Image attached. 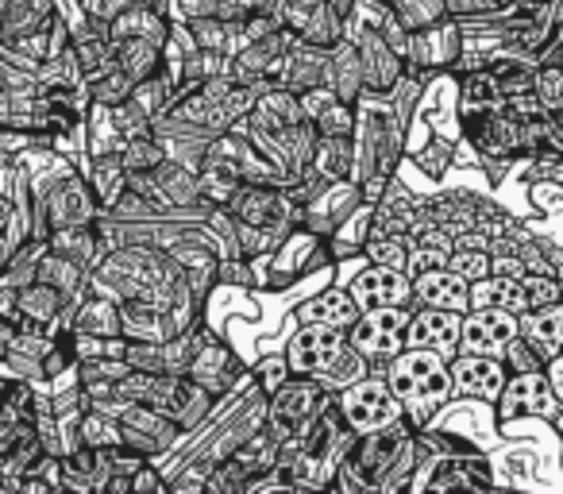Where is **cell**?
<instances>
[{
	"instance_id": "8",
	"label": "cell",
	"mask_w": 563,
	"mask_h": 494,
	"mask_svg": "<svg viewBox=\"0 0 563 494\" xmlns=\"http://www.w3.org/2000/svg\"><path fill=\"white\" fill-rule=\"evenodd\" d=\"M417 294H421L424 301H432V306H440V309H463V306H467V283H463L460 275H444V271L421 275Z\"/></svg>"
},
{
	"instance_id": "10",
	"label": "cell",
	"mask_w": 563,
	"mask_h": 494,
	"mask_svg": "<svg viewBox=\"0 0 563 494\" xmlns=\"http://www.w3.org/2000/svg\"><path fill=\"white\" fill-rule=\"evenodd\" d=\"M313 406H317V391H309V386H294V391H286L278 402H274V425H278V432L298 429V425L313 414Z\"/></svg>"
},
{
	"instance_id": "14",
	"label": "cell",
	"mask_w": 563,
	"mask_h": 494,
	"mask_svg": "<svg viewBox=\"0 0 563 494\" xmlns=\"http://www.w3.org/2000/svg\"><path fill=\"white\" fill-rule=\"evenodd\" d=\"M552 383H555V394L563 398V360H555V367H552Z\"/></svg>"
},
{
	"instance_id": "6",
	"label": "cell",
	"mask_w": 563,
	"mask_h": 494,
	"mask_svg": "<svg viewBox=\"0 0 563 494\" xmlns=\"http://www.w3.org/2000/svg\"><path fill=\"white\" fill-rule=\"evenodd\" d=\"M355 301L360 306H398V301L409 298V283L398 275V271H363L355 278Z\"/></svg>"
},
{
	"instance_id": "2",
	"label": "cell",
	"mask_w": 563,
	"mask_h": 494,
	"mask_svg": "<svg viewBox=\"0 0 563 494\" xmlns=\"http://www.w3.org/2000/svg\"><path fill=\"white\" fill-rule=\"evenodd\" d=\"M344 340L332 332V325H317V329L301 332L290 348V363L306 375H317V371H336V363L344 360Z\"/></svg>"
},
{
	"instance_id": "12",
	"label": "cell",
	"mask_w": 563,
	"mask_h": 494,
	"mask_svg": "<svg viewBox=\"0 0 563 494\" xmlns=\"http://www.w3.org/2000/svg\"><path fill=\"white\" fill-rule=\"evenodd\" d=\"M355 306H360V301L344 298V294H329V298L309 301L306 321H313V325H352L355 321Z\"/></svg>"
},
{
	"instance_id": "4",
	"label": "cell",
	"mask_w": 563,
	"mask_h": 494,
	"mask_svg": "<svg viewBox=\"0 0 563 494\" xmlns=\"http://www.w3.org/2000/svg\"><path fill=\"white\" fill-rule=\"evenodd\" d=\"M401 332H406V309H375L355 329V344L371 355H390L401 348Z\"/></svg>"
},
{
	"instance_id": "5",
	"label": "cell",
	"mask_w": 563,
	"mask_h": 494,
	"mask_svg": "<svg viewBox=\"0 0 563 494\" xmlns=\"http://www.w3.org/2000/svg\"><path fill=\"white\" fill-rule=\"evenodd\" d=\"M344 414L355 429H378V425L398 417V402H390V394H386L383 386L363 383L344 398Z\"/></svg>"
},
{
	"instance_id": "1",
	"label": "cell",
	"mask_w": 563,
	"mask_h": 494,
	"mask_svg": "<svg viewBox=\"0 0 563 494\" xmlns=\"http://www.w3.org/2000/svg\"><path fill=\"white\" fill-rule=\"evenodd\" d=\"M390 383L398 391V398L413 402V406H432V402H440L448 394V371L440 367L437 355L413 352L394 363Z\"/></svg>"
},
{
	"instance_id": "13",
	"label": "cell",
	"mask_w": 563,
	"mask_h": 494,
	"mask_svg": "<svg viewBox=\"0 0 563 494\" xmlns=\"http://www.w3.org/2000/svg\"><path fill=\"white\" fill-rule=\"evenodd\" d=\"M529 329L537 332L540 340H548V344H563V309H548V314L532 317Z\"/></svg>"
},
{
	"instance_id": "11",
	"label": "cell",
	"mask_w": 563,
	"mask_h": 494,
	"mask_svg": "<svg viewBox=\"0 0 563 494\" xmlns=\"http://www.w3.org/2000/svg\"><path fill=\"white\" fill-rule=\"evenodd\" d=\"M517 409H525V414H548L552 409V391L544 386V378L521 375L509 386V414H517Z\"/></svg>"
},
{
	"instance_id": "7",
	"label": "cell",
	"mask_w": 563,
	"mask_h": 494,
	"mask_svg": "<svg viewBox=\"0 0 563 494\" xmlns=\"http://www.w3.org/2000/svg\"><path fill=\"white\" fill-rule=\"evenodd\" d=\"M455 337H460V321H455L452 314H440V309H429V314H421L413 321V329H409V344H432L440 348V352H448V348L455 344Z\"/></svg>"
},
{
	"instance_id": "9",
	"label": "cell",
	"mask_w": 563,
	"mask_h": 494,
	"mask_svg": "<svg viewBox=\"0 0 563 494\" xmlns=\"http://www.w3.org/2000/svg\"><path fill=\"white\" fill-rule=\"evenodd\" d=\"M455 383L460 391H475V394H498L501 391V367L494 360H483V355H471L455 367Z\"/></svg>"
},
{
	"instance_id": "15",
	"label": "cell",
	"mask_w": 563,
	"mask_h": 494,
	"mask_svg": "<svg viewBox=\"0 0 563 494\" xmlns=\"http://www.w3.org/2000/svg\"><path fill=\"white\" fill-rule=\"evenodd\" d=\"M560 425H563V421H560Z\"/></svg>"
},
{
	"instance_id": "3",
	"label": "cell",
	"mask_w": 563,
	"mask_h": 494,
	"mask_svg": "<svg viewBox=\"0 0 563 494\" xmlns=\"http://www.w3.org/2000/svg\"><path fill=\"white\" fill-rule=\"evenodd\" d=\"M514 317L501 314V309H483L463 325V348L471 355H494L514 340Z\"/></svg>"
}]
</instances>
